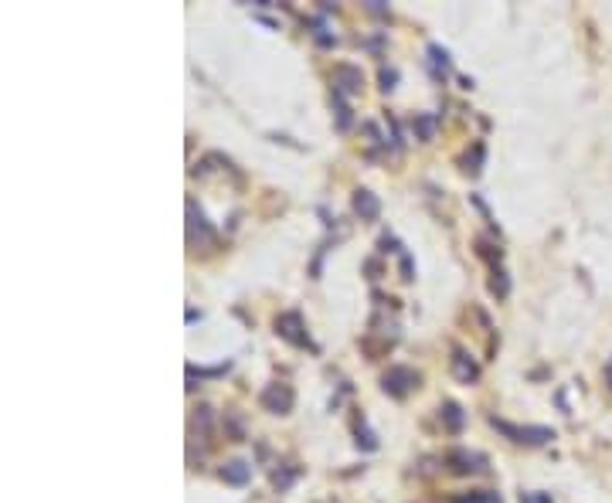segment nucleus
<instances>
[{
	"instance_id": "nucleus-1",
	"label": "nucleus",
	"mask_w": 612,
	"mask_h": 503,
	"mask_svg": "<svg viewBox=\"0 0 612 503\" xmlns=\"http://www.w3.org/2000/svg\"><path fill=\"white\" fill-rule=\"evenodd\" d=\"M490 421H493V428H500L507 439L524 442V446H544V442L555 439V428H544V425H510V421H503V419H490Z\"/></svg>"
},
{
	"instance_id": "nucleus-2",
	"label": "nucleus",
	"mask_w": 612,
	"mask_h": 503,
	"mask_svg": "<svg viewBox=\"0 0 612 503\" xmlns=\"http://www.w3.org/2000/svg\"><path fill=\"white\" fill-rule=\"evenodd\" d=\"M381 388H384L391 398H405L408 391H415V388H418V374H415L411 368L395 364V368H388V371H384V377H381Z\"/></svg>"
},
{
	"instance_id": "nucleus-3",
	"label": "nucleus",
	"mask_w": 612,
	"mask_h": 503,
	"mask_svg": "<svg viewBox=\"0 0 612 503\" xmlns=\"http://www.w3.org/2000/svg\"><path fill=\"white\" fill-rule=\"evenodd\" d=\"M259 401H262V408L272 412V415H289V412H293V388H289V384H269Z\"/></svg>"
},
{
	"instance_id": "nucleus-4",
	"label": "nucleus",
	"mask_w": 612,
	"mask_h": 503,
	"mask_svg": "<svg viewBox=\"0 0 612 503\" xmlns=\"http://www.w3.org/2000/svg\"><path fill=\"white\" fill-rule=\"evenodd\" d=\"M187 238H191V245H194V242H198V245H214V242H218V235L207 228L201 208H198L194 201H187Z\"/></svg>"
},
{
	"instance_id": "nucleus-5",
	"label": "nucleus",
	"mask_w": 612,
	"mask_h": 503,
	"mask_svg": "<svg viewBox=\"0 0 612 503\" xmlns=\"http://www.w3.org/2000/svg\"><path fill=\"white\" fill-rule=\"evenodd\" d=\"M276 334L283 336V340H289V343H296V347H306V343H310L299 313H283V316H276Z\"/></svg>"
},
{
	"instance_id": "nucleus-6",
	"label": "nucleus",
	"mask_w": 612,
	"mask_h": 503,
	"mask_svg": "<svg viewBox=\"0 0 612 503\" xmlns=\"http://www.w3.org/2000/svg\"><path fill=\"white\" fill-rule=\"evenodd\" d=\"M361 85H364L361 68H354V65H337L333 68V95H354V92H361Z\"/></svg>"
},
{
	"instance_id": "nucleus-7",
	"label": "nucleus",
	"mask_w": 612,
	"mask_h": 503,
	"mask_svg": "<svg viewBox=\"0 0 612 503\" xmlns=\"http://www.w3.org/2000/svg\"><path fill=\"white\" fill-rule=\"evenodd\" d=\"M483 456L470 453V449H452L446 456V466L456 473V476H470V473H483Z\"/></svg>"
},
{
	"instance_id": "nucleus-8",
	"label": "nucleus",
	"mask_w": 612,
	"mask_h": 503,
	"mask_svg": "<svg viewBox=\"0 0 612 503\" xmlns=\"http://www.w3.org/2000/svg\"><path fill=\"white\" fill-rule=\"evenodd\" d=\"M452 374L459 377L463 384H473V381L480 377V364H476L466 350H459V347H456V350H452Z\"/></svg>"
},
{
	"instance_id": "nucleus-9",
	"label": "nucleus",
	"mask_w": 612,
	"mask_h": 503,
	"mask_svg": "<svg viewBox=\"0 0 612 503\" xmlns=\"http://www.w3.org/2000/svg\"><path fill=\"white\" fill-rule=\"evenodd\" d=\"M248 476H252V466L245 459H232L221 466V480L225 483H232V486H245L248 483Z\"/></svg>"
},
{
	"instance_id": "nucleus-10",
	"label": "nucleus",
	"mask_w": 612,
	"mask_h": 503,
	"mask_svg": "<svg viewBox=\"0 0 612 503\" xmlns=\"http://www.w3.org/2000/svg\"><path fill=\"white\" fill-rule=\"evenodd\" d=\"M354 211H358L364 221H371V218H378V211H381V201H378L371 191H364V187H361V191L354 194Z\"/></svg>"
},
{
	"instance_id": "nucleus-11",
	"label": "nucleus",
	"mask_w": 612,
	"mask_h": 503,
	"mask_svg": "<svg viewBox=\"0 0 612 503\" xmlns=\"http://www.w3.org/2000/svg\"><path fill=\"white\" fill-rule=\"evenodd\" d=\"M439 415H443V425H446L449 432H463V425H466V415H463V408H459L456 401H446V405L439 408Z\"/></svg>"
},
{
	"instance_id": "nucleus-12",
	"label": "nucleus",
	"mask_w": 612,
	"mask_h": 503,
	"mask_svg": "<svg viewBox=\"0 0 612 503\" xmlns=\"http://www.w3.org/2000/svg\"><path fill=\"white\" fill-rule=\"evenodd\" d=\"M490 293L497 296V299H503V296L510 293V279H507V272H503L500 265L493 269V279H490Z\"/></svg>"
},
{
	"instance_id": "nucleus-13",
	"label": "nucleus",
	"mask_w": 612,
	"mask_h": 503,
	"mask_svg": "<svg viewBox=\"0 0 612 503\" xmlns=\"http://www.w3.org/2000/svg\"><path fill=\"white\" fill-rule=\"evenodd\" d=\"M429 55H432V65H443V68H449V55L439 48V44H429Z\"/></svg>"
},
{
	"instance_id": "nucleus-14",
	"label": "nucleus",
	"mask_w": 612,
	"mask_h": 503,
	"mask_svg": "<svg viewBox=\"0 0 612 503\" xmlns=\"http://www.w3.org/2000/svg\"><path fill=\"white\" fill-rule=\"evenodd\" d=\"M337 126H340V129H347V126H351V109L340 102V95H337Z\"/></svg>"
},
{
	"instance_id": "nucleus-15",
	"label": "nucleus",
	"mask_w": 612,
	"mask_h": 503,
	"mask_svg": "<svg viewBox=\"0 0 612 503\" xmlns=\"http://www.w3.org/2000/svg\"><path fill=\"white\" fill-rule=\"evenodd\" d=\"M415 126H418L422 140H429V136H432V120H429V116H418V120H415Z\"/></svg>"
},
{
	"instance_id": "nucleus-16",
	"label": "nucleus",
	"mask_w": 612,
	"mask_h": 503,
	"mask_svg": "<svg viewBox=\"0 0 612 503\" xmlns=\"http://www.w3.org/2000/svg\"><path fill=\"white\" fill-rule=\"evenodd\" d=\"M449 503H483V490H480V493H459V497H452Z\"/></svg>"
},
{
	"instance_id": "nucleus-17",
	"label": "nucleus",
	"mask_w": 612,
	"mask_h": 503,
	"mask_svg": "<svg viewBox=\"0 0 612 503\" xmlns=\"http://www.w3.org/2000/svg\"><path fill=\"white\" fill-rule=\"evenodd\" d=\"M358 446H364V449H378V442H374V435H371V432H361V428H358Z\"/></svg>"
},
{
	"instance_id": "nucleus-18",
	"label": "nucleus",
	"mask_w": 612,
	"mask_h": 503,
	"mask_svg": "<svg viewBox=\"0 0 612 503\" xmlns=\"http://www.w3.org/2000/svg\"><path fill=\"white\" fill-rule=\"evenodd\" d=\"M521 503H555L548 493H521Z\"/></svg>"
},
{
	"instance_id": "nucleus-19",
	"label": "nucleus",
	"mask_w": 612,
	"mask_h": 503,
	"mask_svg": "<svg viewBox=\"0 0 612 503\" xmlns=\"http://www.w3.org/2000/svg\"><path fill=\"white\" fill-rule=\"evenodd\" d=\"M395 79H398V75H395V68H381V82H384V92H388V88H395Z\"/></svg>"
},
{
	"instance_id": "nucleus-20",
	"label": "nucleus",
	"mask_w": 612,
	"mask_h": 503,
	"mask_svg": "<svg viewBox=\"0 0 612 503\" xmlns=\"http://www.w3.org/2000/svg\"><path fill=\"white\" fill-rule=\"evenodd\" d=\"M402 279H411V255H408V252H402Z\"/></svg>"
},
{
	"instance_id": "nucleus-21",
	"label": "nucleus",
	"mask_w": 612,
	"mask_h": 503,
	"mask_svg": "<svg viewBox=\"0 0 612 503\" xmlns=\"http://www.w3.org/2000/svg\"><path fill=\"white\" fill-rule=\"evenodd\" d=\"M483 503H500V497H497V493H490V490H483Z\"/></svg>"
},
{
	"instance_id": "nucleus-22",
	"label": "nucleus",
	"mask_w": 612,
	"mask_h": 503,
	"mask_svg": "<svg viewBox=\"0 0 612 503\" xmlns=\"http://www.w3.org/2000/svg\"><path fill=\"white\" fill-rule=\"evenodd\" d=\"M606 381L612 384V357H609V364H606Z\"/></svg>"
}]
</instances>
